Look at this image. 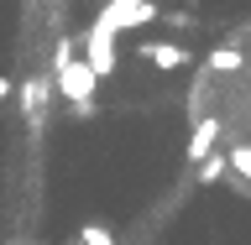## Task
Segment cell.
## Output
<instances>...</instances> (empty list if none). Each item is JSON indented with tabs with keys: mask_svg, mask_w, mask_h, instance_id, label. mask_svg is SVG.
<instances>
[{
	"mask_svg": "<svg viewBox=\"0 0 251 245\" xmlns=\"http://www.w3.org/2000/svg\"><path fill=\"white\" fill-rule=\"evenodd\" d=\"M136 58L141 63H152V68H162V73H178V68H188V47H178V42H141L136 47Z\"/></svg>",
	"mask_w": 251,
	"mask_h": 245,
	"instance_id": "5b68a950",
	"label": "cell"
},
{
	"mask_svg": "<svg viewBox=\"0 0 251 245\" xmlns=\"http://www.w3.org/2000/svg\"><path fill=\"white\" fill-rule=\"evenodd\" d=\"M16 245H26V240H16Z\"/></svg>",
	"mask_w": 251,
	"mask_h": 245,
	"instance_id": "4fadbf2b",
	"label": "cell"
},
{
	"mask_svg": "<svg viewBox=\"0 0 251 245\" xmlns=\"http://www.w3.org/2000/svg\"><path fill=\"white\" fill-rule=\"evenodd\" d=\"M220 156H225V167H230L241 183H251V141H230Z\"/></svg>",
	"mask_w": 251,
	"mask_h": 245,
	"instance_id": "8992f818",
	"label": "cell"
},
{
	"mask_svg": "<svg viewBox=\"0 0 251 245\" xmlns=\"http://www.w3.org/2000/svg\"><path fill=\"white\" fill-rule=\"evenodd\" d=\"M84 68H89L94 73V84H100V78H110L115 73V68H121V47H115V31H105L100 26V21H94L89 31H84Z\"/></svg>",
	"mask_w": 251,
	"mask_h": 245,
	"instance_id": "7a4b0ae2",
	"label": "cell"
},
{
	"mask_svg": "<svg viewBox=\"0 0 251 245\" xmlns=\"http://www.w3.org/2000/svg\"><path fill=\"white\" fill-rule=\"evenodd\" d=\"M110 5H121V0H110Z\"/></svg>",
	"mask_w": 251,
	"mask_h": 245,
	"instance_id": "7c38bea8",
	"label": "cell"
},
{
	"mask_svg": "<svg viewBox=\"0 0 251 245\" xmlns=\"http://www.w3.org/2000/svg\"><path fill=\"white\" fill-rule=\"evenodd\" d=\"M0 99H11V78L5 73H0Z\"/></svg>",
	"mask_w": 251,
	"mask_h": 245,
	"instance_id": "8fae6325",
	"label": "cell"
},
{
	"mask_svg": "<svg viewBox=\"0 0 251 245\" xmlns=\"http://www.w3.org/2000/svg\"><path fill=\"white\" fill-rule=\"evenodd\" d=\"M204 63H209V73H241V63H246V58H241V47H215Z\"/></svg>",
	"mask_w": 251,
	"mask_h": 245,
	"instance_id": "52a82bcc",
	"label": "cell"
},
{
	"mask_svg": "<svg viewBox=\"0 0 251 245\" xmlns=\"http://www.w3.org/2000/svg\"><path fill=\"white\" fill-rule=\"evenodd\" d=\"M215 141H220V120L215 115H199V120H194V136H188V146H183V162H194V167L209 162V156H215Z\"/></svg>",
	"mask_w": 251,
	"mask_h": 245,
	"instance_id": "277c9868",
	"label": "cell"
},
{
	"mask_svg": "<svg viewBox=\"0 0 251 245\" xmlns=\"http://www.w3.org/2000/svg\"><path fill=\"white\" fill-rule=\"evenodd\" d=\"M52 84H58V94H63L74 110H89V105H94V89H100V84H94V73L74 58V42H58V68H52Z\"/></svg>",
	"mask_w": 251,
	"mask_h": 245,
	"instance_id": "6da1fadb",
	"label": "cell"
},
{
	"mask_svg": "<svg viewBox=\"0 0 251 245\" xmlns=\"http://www.w3.org/2000/svg\"><path fill=\"white\" fill-rule=\"evenodd\" d=\"M21 99H26V115H37V110H42V99H47V84H26V94H21Z\"/></svg>",
	"mask_w": 251,
	"mask_h": 245,
	"instance_id": "30bf717a",
	"label": "cell"
},
{
	"mask_svg": "<svg viewBox=\"0 0 251 245\" xmlns=\"http://www.w3.org/2000/svg\"><path fill=\"white\" fill-rule=\"evenodd\" d=\"M78 245H115V235H110V224H84Z\"/></svg>",
	"mask_w": 251,
	"mask_h": 245,
	"instance_id": "9c48e42d",
	"label": "cell"
},
{
	"mask_svg": "<svg viewBox=\"0 0 251 245\" xmlns=\"http://www.w3.org/2000/svg\"><path fill=\"white\" fill-rule=\"evenodd\" d=\"M105 31H141V26H152L157 21V5L152 0H121V5H100V16H94Z\"/></svg>",
	"mask_w": 251,
	"mask_h": 245,
	"instance_id": "3957f363",
	"label": "cell"
},
{
	"mask_svg": "<svg viewBox=\"0 0 251 245\" xmlns=\"http://www.w3.org/2000/svg\"><path fill=\"white\" fill-rule=\"evenodd\" d=\"M225 172H230V167H225V156L215 152V156H209V162H199V183L209 188V183H220V178H225Z\"/></svg>",
	"mask_w": 251,
	"mask_h": 245,
	"instance_id": "ba28073f",
	"label": "cell"
}]
</instances>
